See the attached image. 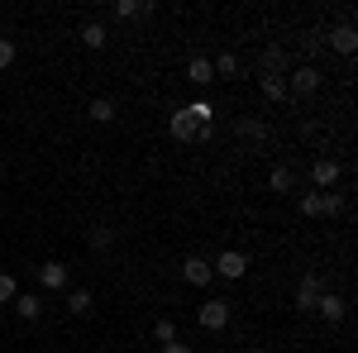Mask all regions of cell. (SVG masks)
Listing matches in <instances>:
<instances>
[{"mask_svg": "<svg viewBox=\"0 0 358 353\" xmlns=\"http://www.w3.org/2000/svg\"><path fill=\"white\" fill-rule=\"evenodd\" d=\"M229 320H234V301L229 296H210V301L196 305V325L206 329V334H224Z\"/></svg>", "mask_w": 358, "mask_h": 353, "instance_id": "obj_1", "label": "cell"}, {"mask_svg": "<svg viewBox=\"0 0 358 353\" xmlns=\"http://www.w3.org/2000/svg\"><path fill=\"white\" fill-rule=\"evenodd\" d=\"M320 86H325V72H320V67H310V62H296V67H292V72H287V91H292V96H315V91H320Z\"/></svg>", "mask_w": 358, "mask_h": 353, "instance_id": "obj_2", "label": "cell"}, {"mask_svg": "<svg viewBox=\"0 0 358 353\" xmlns=\"http://www.w3.org/2000/svg\"><path fill=\"white\" fill-rule=\"evenodd\" d=\"M325 291V277L320 272H306L301 282H296V291H292V310H301V315H315V301Z\"/></svg>", "mask_w": 358, "mask_h": 353, "instance_id": "obj_3", "label": "cell"}, {"mask_svg": "<svg viewBox=\"0 0 358 353\" xmlns=\"http://www.w3.org/2000/svg\"><path fill=\"white\" fill-rule=\"evenodd\" d=\"M38 287H43V291H67V287H72V268H67V263H62V258H48V263H38Z\"/></svg>", "mask_w": 358, "mask_h": 353, "instance_id": "obj_4", "label": "cell"}, {"mask_svg": "<svg viewBox=\"0 0 358 353\" xmlns=\"http://www.w3.org/2000/svg\"><path fill=\"white\" fill-rule=\"evenodd\" d=\"M182 282H187V287H210V282H215L210 258H206V253H187V258H182Z\"/></svg>", "mask_w": 358, "mask_h": 353, "instance_id": "obj_5", "label": "cell"}, {"mask_svg": "<svg viewBox=\"0 0 358 353\" xmlns=\"http://www.w3.org/2000/svg\"><path fill=\"white\" fill-rule=\"evenodd\" d=\"M210 268H215V277H224V282H239L248 272V253L244 248H224L220 258H210Z\"/></svg>", "mask_w": 358, "mask_h": 353, "instance_id": "obj_6", "label": "cell"}, {"mask_svg": "<svg viewBox=\"0 0 358 353\" xmlns=\"http://www.w3.org/2000/svg\"><path fill=\"white\" fill-rule=\"evenodd\" d=\"M287 72H292V57H287V48L268 43V48L258 53V77H287Z\"/></svg>", "mask_w": 358, "mask_h": 353, "instance_id": "obj_7", "label": "cell"}, {"mask_svg": "<svg viewBox=\"0 0 358 353\" xmlns=\"http://www.w3.org/2000/svg\"><path fill=\"white\" fill-rule=\"evenodd\" d=\"M339 177H344L339 158H315V163H310V182H315V191H334Z\"/></svg>", "mask_w": 358, "mask_h": 353, "instance_id": "obj_8", "label": "cell"}, {"mask_svg": "<svg viewBox=\"0 0 358 353\" xmlns=\"http://www.w3.org/2000/svg\"><path fill=\"white\" fill-rule=\"evenodd\" d=\"M315 315H320L325 325H339V320L349 315V301L339 296V291H330V287H325V291H320V301H315Z\"/></svg>", "mask_w": 358, "mask_h": 353, "instance_id": "obj_9", "label": "cell"}, {"mask_svg": "<svg viewBox=\"0 0 358 353\" xmlns=\"http://www.w3.org/2000/svg\"><path fill=\"white\" fill-rule=\"evenodd\" d=\"M325 48H334V53L349 57V53L358 48V29H354V24H334L330 34H325Z\"/></svg>", "mask_w": 358, "mask_h": 353, "instance_id": "obj_10", "label": "cell"}, {"mask_svg": "<svg viewBox=\"0 0 358 353\" xmlns=\"http://www.w3.org/2000/svg\"><path fill=\"white\" fill-rule=\"evenodd\" d=\"M167 134L177 138V143H196V124L187 120V110H182V106L167 115Z\"/></svg>", "mask_w": 358, "mask_h": 353, "instance_id": "obj_11", "label": "cell"}, {"mask_svg": "<svg viewBox=\"0 0 358 353\" xmlns=\"http://www.w3.org/2000/svg\"><path fill=\"white\" fill-rule=\"evenodd\" d=\"M10 305H15V315H20L24 325H34V320L43 315V296H34V291H20V296L10 301Z\"/></svg>", "mask_w": 358, "mask_h": 353, "instance_id": "obj_12", "label": "cell"}, {"mask_svg": "<svg viewBox=\"0 0 358 353\" xmlns=\"http://www.w3.org/2000/svg\"><path fill=\"white\" fill-rule=\"evenodd\" d=\"M268 191H277V196H292V191H296V172H292V163H277L273 172H268Z\"/></svg>", "mask_w": 358, "mask_h": 353, "instance_id": "obj_13", "label": "cell"}, {"mask_svg": "<svg viewBox=\"0 0 358 353\" xmlns=\"http://www.w3.org/2000/svg\"><path fill=\"white\" fill-rule=\"evenodd\" d=\"M234 129H239V138H248L253 148H263V143H268V124H263L258 115H244V120H239Z\"/></svg>", "mask_w": 358, "mask_h": 353, "instance_id": "obj_14", "label": "cell"}, {"mask_svg": "<svg viewBox=\"0 0 358 353\" xmlns=\"http://www.w3.org/2000/svg\"><path fill=\"white\" fill-rule=\"evenodd\" d=\"M106 43H110V34H106V24H101V20H86V24H82V48H91V53H101Z\"/></svg>", "mask_w": 358, "mask_h": 353, "instance_id": "obj_15", "label": "cell"}, {"mask_svg": "<svg viewBox=\"0 0 358 353\" xmlns=\"http://www.w3.org/2000/svg\"><path fill=\"white\" fill-rule=\"evenodd\" d=\"M258 91H263V101H273V106L292 101V91H287V77H258Z\"/></svg>", "mask_w": 358, "mask_h": 353, "instance_id": "obj_16", "label": "cell"}, {"mask_svg": "<svg viewBox=\"0 0 358 353\" xmlns=\"http://www.w3.org/2000/svg\"><path fill=\"white\" fill-rule=\"evenodd\" d=\"M187 82H192V86H210V82H215L210 57H192V62H187Z\"/></svg>", "mask_w": 358, "mask_h": 353, "instance_id": "obj_17", "label": "cell"}, {"mask_svg": "<svg viewBox=\"0 0 358 353\" xmlns=\"http://www.w3.org/2000/svg\"><path fill=\"white\" fill-rule=\"evenodd\" d=\"M187 110V120H192L196 129H210V124H215V106H210V101H192V106H182Z\"/></svg>", "mask_w": 358, "mask_h": 353, "instance_id": "obj_18", "label": "cell"}, {"mask_svg": "<svg viewBox=\"0 0 358 353\" xmlns=\"http://www.w3.org/2000/svg\"><path fill=\"white\" fill-rule=\"evenodd\" d=\"M62 305H67V310H72V315H91V310H96V296H91V291H86V287H72V291H67V301H62Z\"/></svg>", "mask_w": 358, "mask_h": 353, "instance_id": "obj_19", "label": "cell"}, {"mask_svg": "<svg viewBox=\"0 0 358 353\" xmlns=\"http://www.w3.org/2000/svg\"><path fill=\"white\" fill-rule=\"evenodd\" d=\"M86 115H91V120H96V124H110L115 115H120V110H115V101L110 96H96V101H91V110H86Z\"/></svg>", "mask_w": 358, "mask_h": 353, "instance_id": "obj_20", "label": "cell"}, {"mask_svg": "<svg viewBox=\"0 0 358 353\" xmlns=\"http://www.w3.org/2000/svg\"><path fill=\"white\" fill-rule=\"evenodd\" d=\"M344 210H349V201H344V196H339V191H320V215H344Z\"/></svg>", "mask_w": 358, "mask_h": 353, "instance_id": "obj_21", "label": "cell"}, {"mask_svg": "<svg viewBox=\"0 0 358 353\" xmlns=\"http://www.w3.org/2000/svg\"><path fill=\"white\" fill-rule=\"evenodd\" d=\"M301 53H306V62L315 67V57L325 53V34H306V38H301Z\"/></svg>", "mask_w": 358, "mask_h": 353, "instance_id": "obj_22", "label": "cell"}, {"mask_svg": "<svg viewBox=\"0 0 358 353\" xmlns=\"http://www.w3.org/2000/svg\"><path fill=\"white\" fill-rule=\"evenodd\" d=\"M86 244H91V253H106V248L115 244V234H110V229H106V224H96V229L86 234Z\"/></svg>", "mask_w": 358, "mask_h": 353, "instance_id": "obj_23", "label": "cell"}, {"mask_svg": "<svg viewBox=\"0 0 358 353\" xmlns=\"http://www.w3.org/2000/svg\"><path fill=\"white\" fill-rule=\"evenodd\" d=\"M296 210H301L306 219H315L320 215V191H301V196H296Z\"/></svg>", "mask_w": 358, "mask_h": 353, "instance_id": "obj_24", "label": "cell"}, {"mask_svg": "<svg viewBox=\"0 0 358 353\" xmlns=\"http://www.w3.org/2000/svg\"><path fill=\"white\" fill-rule=\"evenodd\" d=\"M210 67H215V77H234V72H239V57H234V53H215V57H210Z\"/></svg>", "mask_w": 358, "mask_h": 353, "instance_id": "obj_25", "label": "cell"}, {"mask_svg": "<svg viewBox=\"0 0 358 353\" xmlns=\"http://www.w3.org/2000/svg\"><path fill=\"white\" fill-rule=\"evenodd\" d=\"M153 339H158V344H177V339H182V334H177V320H158V325H153Z\"/></svg>", "mask_w": 358, "mask_h": 353, "instance_id": "obj_26", "label": "cell"}, {"mask_svg": "<svg viewBox=\"0 0 358 353\" xmlns=\"http://www.w3.org/2000/svg\"><path fill=\"white\" fill-rule=\"evenodd\" d=\"M15 296H20V282H15V272L0 268V305H10Z\"/></svg>", "mask_w": 358, "mask_h": 353, "instance_id": "obj_27", "label": "cell"}, {"mask_svg": "<svg viewBox=\"0 0 358 353\" xmlns=\"http://www.w3.org/2000/svg\"><path fill=\"white\" fill-rule=\"evenodd\" d=\"M115 20H138V5L134 0H115Z\"/></svg>", "mask_w": 358, "mask_h": 353, "instance_id": "obj_28", "label": "cell"}, {"mask_svg": "<svg viewBox=\"0 0 358 353\" xmlns=\"http://www.w3.org/2000/svg\"><path fill=\"white\" fill-rule=\"evenodd\" d=\"M15 53H20V48H15V38H0V72L15 62Z\"/></svg>", "mask_w": 358, "mask_h": 353, "instance_id": "obj_29", "label": "cell"}, {"mask_svg": "<svg viewBox=\"0 0 358 353\" xmlns=\"http://www.w3.org/2000/svg\"><path fill=\"white\" fill-rule=\"evenodd\" d=\"M163 353H196L192 344H182V339H177V344H163Z\"/></svg>", "mask_w": 358, "mask_h": 353, "instance_id": "obj_30", "label": "cell"}, {"mask_svg": "<svg viewBox=\"0 0 358 353\" xmlns=\"http://www.w3.org/2000/svg\"><path fill=\"white\" fill-rule=\"evenodd\" d=\"M244 353H268V349H258V344H248V349Z\"/></svg>", "mask_w": 358, "mask_h": 353, "instance_id": "obj_31", "label": "cell"}, {"mask_svg": "<svg viewBox=\"0 0 358 353\" xmlns=\"http://www.w3.org/2000/svg\"><path fill=\"white\" fill-rule=\"evenodd\" d=\"M0 182H5V167H0Z\"/></svg>", "mask_w": 358, "mask_h": 353, "instance_id": "obj_32", "label": "cell"}, {"mask_svg": "<svg viewBox=\"0 0 358 353\" xmlns=\"http://www.w3.org/2000/svg\"><path fill=\"white\" fill-rule=\"evenodd\" d=\"M82 353H91V349H82Z\"/></svg>", "mask_w": 358, "mask_h": 353, "instance_id": "obj_33", "label": "cell"}]
</instances>
